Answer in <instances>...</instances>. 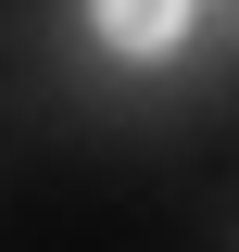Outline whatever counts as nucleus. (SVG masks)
I'll return each mask as SVG.
<instances>
[{"mask_svg":"<svg viewBox=\"0 0 239 252\" xmlns=\"http://www.w3.org/2000/svg\"><path fill=\"white\" fill-rule=\"evenodd\" d=\"M89 26H101V51H177L189 38V0H89Z\"/></svg>","mask_w":239,"mask_h":252,"instance_id":"nucleus-1","label":"nucleus"}]
</instances>
